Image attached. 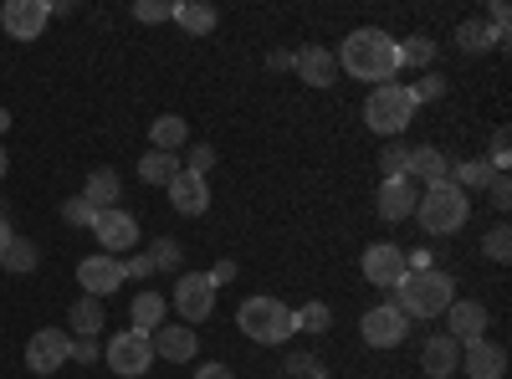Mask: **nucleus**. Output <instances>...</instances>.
Here are the masks:
<instances>
[{"label":"nucleus","mask_w":512,"mask_h":379,"mask_svg":"<svg viewBox=\"0 0 512 379\" xmlns=\"http://www.w3.org/2000/svg\"><path fill=\"white\" fill-rule=\"evenodd\" d=\"M103 359L118 369V379H144V369L154 364V339H149V333L123 328V333H113V339H108Z\"/></svg>","instance_id":"6"},{"label":"nucleus","mask_w":512,"mask_h":379,"mask_svg":"<svg viewBox=\"0 0 512 379\" xmlns=\"http://www.w3.org/2000/svg\"><path fill=\"white\" fill-rule=\"evenodd\" d=\"M134 16H139V21H149V26H159V21L175 16V6H169V0H139Z\"/></svg>","instance_id":"39"},{"label":"nucleus","mask_w":512,"mask_h":379,"mask_svg":"<svg viewBox=\"0 0 512 379\" xmlns=\"http://www.w3.org/2000/svg\"><path fill=\"white\" fill-rule=\"evenodd\" d=\"M6 129H11V113H6V108H0V134H6Z\"/></svg>","instance_id":"49"},{"label":"nucleus","mask_w":512,"mask_h":379,"mask_svg":"<svg viewBox=\"0 0 512 379\" xmlns=\"http://www.w3.org/2000/svg\"><path fill=\"white\" fill-rule=\"evenodd\" d=\"M149 139H154L159 154H175V149L190 139V129H185V118H180V113H159V118L149 123Z\"/></svg>","instance_id":"24"},{"label":"nucleus","mask_w":512,"mask_h":379,"mask_svg":"<svg viewBox=\"0 0 512 379\" xmlns=\"http://www.w3.org/2000/svg\"><path fill=\"white\" fill-rule=\"evenodd\" d=\"M390 292H395V308L405 318H441L456 303V282L441 267H410Z\"/></svg>","instance_id":"2"},{"label":"nucleus","mask_w":512,"mask_h":379,"mask_svg":"<svg viewBox=\"0 0 512 379\" xmlns=\"http://www.w3.org/2000/svg\"><path fill=\"white\" fill-rule=\"evenodd\" d=\"M144 257H149V267H154V272H180L185 251H180V241H175V236H159V241H154V251H144Z\"/></svg>","instance_id":"31"},{"label":"nucleus","mask_w":512,"mask_h":379,"mask_svg":"<svg viewBox=\"0 0 512 379\" xmlns=\"http://www.w3.org/2000/svg\"><path fill=\"white\" fill-rule=\"evenodd\" d=\"M482 251H487L492 262H507V257H512V231H507V226H492V231L482 236Z\"/></svg>","instance_id":"37"},{"label":"nucleus","mask_w":512,"mask_h":379,"mask_svg":"<svg viewBox=\"0 0 512 379\" xmlns=\"http://www.w3.org/2000/svg\"><path fill=\"white\" fill-rule=\"evenodd\" d=\"M118 262H123V277H154L149 257H118Z\"/></svg>","instance_id":"44"},{"label":"nucleus","mask_w":512,"mask_h":379,"mask_svg":"<svg viewBox=\"0 0 512 379\" xmlns=\"http://www.w3.org/2000/svg\"><path fill=\"white\" fill-rule=\"evenodd\" d=\"M210 164H216V149H210V144H195V149H190V164H185V170H190V175H205Z\"/></svg>","instance_id":"41"},{"label":"nucleus","mask_w":512,"mask_h":379,"mask_svg":"<svg viewBox=\"0 0 512 379\" xmlns=\"http://www.w3.org/2000/svg\"><path fill=\"white\" fill-rule=\"evenodd\" d=\"M328 323H333V308H328V303L292 308V328H297V333H328Z\"/></svg>","instance_id":"30"},{"label":"nucleus","mask_w":512,"mask_h":379,"mask_svg":"<svg viewBox=\"0 0 512 379\" xmlns=\"http://www.w3.org/2000/svg\"><path fill=\"white\" fill-rule=\"evenodd\" d=\"M180 170H185V164H180L175 154H159V149H149V154L139 159V180H144V185H169Z\"/></svg>","instance_id":"27"},{"label":"nucleus","mask_w":512,"mask_h":379,"mask_svg":"<svg viewBox=\"0 0 512 379\" xmlns=\"http://www.w3.org/2000/svg\"><path fill=\"white\" fill-rule=\"evenodd\" d=\"M364 123L379 134V139H395L415 123V98L405 82H379V88L364 98Z\"/></svg>","instance_id":"4"},{"label":"nucleus","mask_w":512,"mask_h":379,"mask_svg":"<svg viewBox=\"0 0 512 379\" xmlns=\"http://www.w3.org/2000/svg\"><path fill=\"white\" fill-rule=\"evenodd\" d=\"M364 277L374 282V287H395L405 272H410V262H405V246H395V241H374V246H364Z\"/></svg>","instance_id":"11"},{"label":"nucleus","mask_w":512,"mask_h":379,"mask_svg":"<svg viewBox=\"0 0 512 379\" xmlns=\"http://www.w3.org/2000/svg\"><path fill=\"white\" fill-rule=\"evenodd\" d=\"M67 359H77V364H93L98 359V339H72V354Z\"/></svg>","instance_id":"43"},{"label":"nucleus","mask_w":512,"mask_h":379,"mask_svg":"<svg viewBox=\"0 0 512 379\" xmlns=\"http://www.w3.org/2000/svg\"><path fill=\"white\" fill-rule=\"evenodd\" d=\"M128 318H134V333H149V339H154V328H164V298L154 287L139 292V298L128 303Z\"/></svg>","instance_id":"22"},{"label":"nucleus","mask_w":512,"mask_h":379,"mask_svg":"<svg viewBox=\"0 0 512 379\" xmlns=\"http://www.w3.org/2000/svg\"><path fill=\"white\" fill-rule=\"evenodd\" d=\"M456 47H461V52H487V47H492V26H482V16L461 21V26H456Z\"/></svg>","instance_id":"32"},{"label":"nucleus","mask_w":512,"mask_h":379,"mask_svg":"<svg viewBox=\"0 0 512 379\" xmlns=\"http://www.w3.org/2000/svg\"><path fill=\"white\" fill-rule=\"evenodd\" d=\"M466 216H472V195L456 190L451 180L425 185L420 200H415V221H420L425 236H456L466 226Z\"/></svg>","instance_id":"3"},{"label":"nucleus","mask_w":512,"mask_h":379,"mask_svg":"<svg viewBox=\"0 0 512 379\" xmlns=\"http://www.w3.org/2000/svg\"><path fill=\"white\" fill-rule=\"evenodd\" d=\"M72 333H77V339H98V333H103V303L88 298V292L72 303Z\"/></svg>","instance_id":"26"},{"label":"nucleus","mask_w":512,"mask_h":379,"mask_svg":"<svg viewBox=\"0 0 512 379\" xmlns=\"http://www.w3.org/2000/svg\"><path fill=\"white\" fill-rule=\"evenodd\" d=\"M333 62L344 67L349 77L374 82V88H379V82L400 77V41L390 31H379V26H359V31L344 36V47H338Z\"/></svg>","instance_id":"1"},{"label":"nucleus","mask_w":512,"mask_h":379,"mask_svg":"<svg viewBox=\"0 0 512 379\" xmlns=\"http://www.w3.org/2000/svg\"><path fill=\"white\" fill-rule=\"evenodd\" d=\"M6 170H11V154H6V149H0V180H6Z\"/></svg>","instance_id":"48"},{"label":"nucleus","mask_w":512,"mask_h":379,"mask_svg":"<svg viewBox=\"0 0 512 379\" xmlns=\"http://www.w3.org/2000/svg\"><path fill=\"white\" fill-rule=\"evenodd\" d=\"M287 374H297V379H323V364H318L313 354H292V359H287Z\"/></svg>","instance_id":"40"},{"label":"nucleus","mask_w":512,"mask_h":379,"mask_svg":"<svg viewBox=\"0 0 512 379\" xmlns=\"http://www.w3.org/2000/svg\"><path fill=\"white\" fill-rule=\"evenodd\" d=\"M405 159H410L405 144H384V149H379V170H384V180H405Z\"/></svg>","instance_id":"34"},{"label":"nucleus","mask_w":512,"mask_h":379,"mask_svg":"<svg viewBox=\"0 0 512 379\" xmlns=\"http://www.w3.org/2000/svg\"><path fill=\"white\" fill-rule=\"evenodd\" d=\"M236 328L246 333L251 344H282V339H292V308L282 303V298H246L241 308H236Z\"/></svg>","instance_id":"5"},{"label":"nucleus","mask_w":512,"mask_h":379,"mask_svg":"<svg viewBox=\"0 0 512 379\" xmlns=\"http://www.w3.org/2000/svg\"><path fill=\"white\" fill-rule=\"evenodd\" d=\"M98 216H103V210H93L82 195H72V200L62 205V221H67V226H98Z\"/></svg>","instance_id":"36"},{"label":"nucleus","mask_w":512,"mask_h":379,"mask_svg":"<svg viewBox=\"0 0 512 379\" xmlns=\"http://www.w3.org/2000/svg\"><path fill=\"white\" fill-rule=\"evenodd\" d=\"M195 379H236V374H231L226 364H200V369H195Z\"/></svg>","instance_id":"45"},{"label":"nucleus","mask_w":512,"mask_h":379,"mask_svg":"<svg viewBox=\"0 0 512 379\" xmlns=\"http://www.w3.org/2000/svg\"><path fill=\"white\" fill-rule=\"evenodd\" d=\"M405 180L441 185V180H451V159H446L436 144H420V149H410V159H405Z\"/></svg>","instance_id":"19"},{"label":"nucleus","mask_w":512,"mask_h":379,"mask_svg":"<svg viewBox=\"0 0 512 379\" xmlns=\"http://www.w3.org/2000/svg\"><path fill=\"white\" fill-rule=\"evenodd\" d=\"M441 93H446V82H441L436 72H425V77L415 82V88H410V98H415V108H420V103H441Z\"/></svg>","instance_id":"38"},{"label":"nucleus","mask_w":512,"mask_h":379,"mask_svg":"<svg viewBox=\"0 0 512 379\" xmlns=\"http://www.w3.org/2000/svg\"><path fill=\"white\" fill-rule=\"evenodd\" d=\"M451 185L466 190V195H472V190H487V185H492L487 159H466V164H456V170H451Z\"/></svg>","instance_id":"29"},{"label":"nucleus","mask_w":512,"mask_h":379,"mask_svg":"<svg viewBox=\"0 0 512 379\" xmlns=\"http://www.w3.org/2000/svg\"><path fill=\"white\" fill-rule=\"evenodd\" d=\"M47 21H52L47 0H6V11H0V26H6V36H16V41H36L41 31H47Z\"/></svg>","instance_id":"10"},{"label":"nucleus","mask_w":512,"mask_h":379,"mask_svg":"<svg viewBox=\"0 0 512 379\" xmlns=\"http://www.w3.org/2000/svg\"><path fill=\"white\" fill-rule=\"evenodd\" d=\"M0 267L16 272V277H21V272H31V267H36V246H31L26 236H11L6 246H0Z\"/></svg>","instance_id":"28"},{"label":"nucleus","mask_w":512,"mask_h":379,"mask_svg":"<svg viewBox=\"0 0 512 379\" xmlns=\"http://www.w3.org/2000/svg\"><path fill=\"white\" fill-rule=\"evenodd\" d=\"M436 62V41L431 36H410V41H400V67H431Z\"/></svg>","instance_id":"33"},{"label":"nucleus","mask_w":512,"mask_h":379,"mask_svg":"<svg viewBox=\"0 0 512 379\" xmlns=\"http://www.w3.org/2000/svg\"><path fill=\"white\" fill-rule=\"evenodd\" d=\"M487 195H492V205H497V210H507V205H512V185H507V175H492Z\"/></svg>","instance_id":"42"},{"label":"nucleus","mask_w":512,"mask_h":379,"mask_svg":"<svg viewBox=\"0 0 512 379\" xmlns=\"http://www.w3.org/2000/svg\"><path fill=\"white\" fill-rule=\"evenodd\" d=\"M175 308H180V318H185L190 328L210 318V308H216V282H210V272H180V282H175Z\"/></svg>","instance_id":"7"},{"label":"nucleus","mask_w":512,"mask_h":379,"mask_svg":"<svg viewBox=\"0 0 512 379\" xmlns=\"http://www.w3.org/2000/svg\"><path fill=\"white\" fill-rule=\"evenodd\" d=\"M175 21H180L190 36H210V31H216V21H221V11L205 6V0H180V6H175Z\"/></svg>","instance_id":"25"},{"label":"nucleus","mask_w":512,"mask_h":379,"mask_svg":"<svg viewBox=\"0 0 512 379\" xmlns=\"http://www.w3.org/2000/svg\"><path fill=\"white\" fill-rule=\"evenodd\" d=\"M446 333H451L456 344L482 339V333H487V308H482V303H472V298H456V303L446 308Z\"/></svg>","instance_id":"18"},{"label":"nucleus","mask_w":512,"mask_h":379,"mask_svg":"<svg viewBox=\"0 0 512 379\" xmlns=\"http://www.w3.org/2000/svg\"><path fill=\"white\" fill-rule=\"evenodd\" d=\"M231 277H236V262H221L216 272H210V282H216V287H221V282H231Z\"/></svg>","instance_id":"46"},{"label":"nucleus","mask_w":512,"mask_h":379,"mask_svg":"<svg viewBox=\"0 0 512 379\" xmlns=\"http://www.w3.org/2000/svg\"><path fill=\"white\" fill-rule=\"evenodd\" d=\"M164 190H169V205H175L180 216H205V210H210V185H205V175L180 170V175L169 180Z\"/></svg>","instance_id":"15"},{"label":"nucleus","mask_w":512,"mask_h":379,"mask_svg":"<svg viewBox=\"0 0 512 379\" xmlns=\"http://www.w3.org/2000/svg\"><path fill=\"white\" fill-rule=\"evenodd\" d=\"M154 354L169 359V364H190L200 354V333L190 323H175V328H154Z\"/></svg>","instance_id":"16"},{"label":"nucleus","mask_w":512,"mask_h":379,"mask_svg":"<svg viewBox=\"0 0 512 379\" xmlns=\"http://www.w3.org/2000/svg\"><path fill=\"white\" fill-rule=\"evenodd\" d=\"M77 287L88 292V298H108L113 287H123V262L118 257H103V251H93V257L77 262Z\"/></svg>","instance_id":"12"},{"label":"nucleus","mask_w":512,"mask_h":379,"mask_svg":"<svg viewBox=\"0 0 512 379\" xmlns=\"http://www.w3.org/2000/svg\"><path fill=\"white\" fill-rule=\"evenodd\" d=\"M461 369L472 379H502L507 374V349L492 344V339H472V344H461Z\"/></svg>","instance_id":"14"},{"label":"nucleus","mask_w":512,"mask_h":379,"mask_svg":"<svg viewBox=\"0 0 512 379\" xmlns=\"http://www.w3.org/2000/svg\"><path fill=\"white\" fill-rule=\"evenodd\" d=\"M420 369L431 374V379H451L461 369V344L451 339V333H431L425 349H420Z\"/></svg>","instance_id":"17"},{"label":"nucleus","mask_w":512,"mask_h":379,"mask_svg":"<svg viewBox=\"0 0 512 379\" xmlns=\"http://www.w3.org/2000/svg\"><path fill=\"white\" fill-rule=\"evenodd\" d=\"M359 333H364V344H369V349H395V344H405L410 318H405L395 303H379V308H369V313H364Z\"/></svg>","instance_id":"9"},{"label":"nucleus","mask_w":512,"mask_h":379,"mask_svg":"<svg viewBox=\"0 0 512 379\" xmlns=\"http://www.w3.org/2000/svg\"><path fill=\"white\" fill-rule=\"evenodd\" d=\"M292 72L303 77L308 88H333L338 62H333V52H323V47H303V52H292Z\"/></svg>","instance_id":"20"},{"label":"nucleus","mask_w":512,"mask_h":379,"mask_svg":"<svg viewBox=\"0 0 512 379\" xmlns=\"http://www.w3.org/2000/svg\"><path fill=\"white\" fill-rule=\"evenodd\" d=\"M507 164H512V139H507V129H497L492 134V149H487V170L492 175H507Z\"/></svg>","instance_id":"35"},{"label":"nucleus","mask_w":512,"mask_h":379,"mask_svg":"<svg viewBox=\"0 0 512 379\" xmlns=\"http://www.w3.org/2000/svg\"><path fill=\"white\" fill-rule=\"evenodd\" d=\"M118 195H123V180L113 170H93L88 190H82V200H88L93 210H118Z\"/></svg>","instance_id":"23"},{"label":"nucleus","mask_w":512,"mask_h":379,"mask_svg":"<svg viewBox=\"0 0 512 379\" xmlns=\"http://www.w3.org/2000/svg\"><path fill=\"white\" fill-rule=\"evenodd\" d=\"M93 231H98V246H103V257H128V251L139 246V221L128 216V210H103Z\"/></svg>","instance_id":"13"},{"label":"nucleus","mask_w":512,"mask_h":379,"mask_svg":"<svg viewBox=\"0 0 512 379\" xmlns=\"http://www.w3.org/2000/svg\"><path fill=\"white\" fill-rule=\"evenodd\" d=\"M72 354V333L67 328H36L26 344V369L31 374H57Z\"/></svg>","instance_id":"8"},{"label":"nucleus","mask_w":512,"mask_h":379,"mask_svg":"<svg viewBox=\"0 0 512 379\" xmlns=\"http://www.w3.org/2000/svg\"><path fill=\"white\" fill-rule=\"evenodd\" d=\"M415 200H420L415 180H384V185H379V221H405V216H415Z\"/></svg>","instance_id":"21"},{"label":"nucleus","mask_w":512,"mask_h":379,"mask_svg":"<svg viewBox=\"0 0 512 379\" xmlns=\"http://www.w3.org/2000/svg\"><path fill=\"white\" fill-rule=\"evenodd\" d=\"M267 67H277V72H282V67H292V52H272V57H267Z\"/></svg>","instance_id":"47"},{"label":"nucleus","mask_w":512,"mask_h":379,"mask_svg":"<svg viewBox=\"0 0 512 379\" xmlns=\"http://www.w3.org/2000/svg\"><path fill=\"white\" fill-rule=\"evenodd\" d=\"M0 221H11V216H6V205H0Z\"/></svg>","instance_id":"50"}]
</instances>
